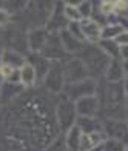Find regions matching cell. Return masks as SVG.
<instances>
[{"instance_id": "cell-36", "label": "cell", "mask_w": 128, "mask_h": 151, "mask_svg": "<svg viewBox=\"0 0 128 151\" xmlns=\"http://www.w3.org/2000/svg\"><path fill=\"white\" fill-rule=\"evenodd\" d=\"M0 32H2V31H0Z\"/></svg>"}, {"instance_id": "cell-18", "label": "cell", "mask_w": 128, "mask_h": 151, "mask_svg": "<svg viewBox=\"0 0 128 151\" xmlns=\"http://www.w3.org/2000/svg\"><path fill=\"white\" fill-rule=\"evenodd\" d=\"M76 125L82 129V133H100L104 131V120L102 117H79Z\"/></svg>"}, {"instance_id": "cell-20", "label": "cell", "mask_w": 128, "mask_h": 151, "mask_svg": "<svg viewBox=\"0 0 128 151\" xmlns=\"http://www.w3.org/2000/svg\"><path fill=\"white\" fill-rule=\"evenodd\" d=\"M96 45L110 57V60H122V52H120L122 48L117 45L116 40H99V43Z\"/></svg>"}, {"instance_id": "cell-28", "label": "cell", "mask_w": 128, "mask_h": 151, "mask_svg": "<svg viewBox=\"0 0 128 151\" xmlns=\"http://www.w3.org/2000/svg\"><path fill=\"white\" fill-rule=\"evenodd\" d=\"M122 66H124V71H125V76H128V59L122 60Z\"/></svg>"}, {"instance_id": "cell-10", "label": "cell", "mask_w": 128, "mask_h": 151, "mask_svg": "<svg viewBox=\"0 0 128 151\" xmlns=\"http://www.w3.org/2000/svg\"><path fill=\"white\" fill-rule=\"evenodd\" d=\"M79 117H100V102L97 96H88L76 102Z\"/></svg>"}, {"instance_id": "cell-26", "label": "cell", "mask_w": 128, "mask_h": 151, "mask_svg": "<svg viewBox=\"0 0 128 151\" xmlns=\"http://www.w3.org/2000/svg\"><path fill=\"white\" fill-rule=\"evenodd\" d=\"M9 22H11V14L5 8H0V28L8 26Z\"/></svg>"}, {"instance_id": "cell-14", "label": "cell", "mask_w": 128, "mask_h": 151, "mask_svg": "<svg viewBox=\"0 0 128 151\" xmlns=\"http://www.w3.org/2000/svg\"><path fill=\"white\" fill-rule=\"evenodd\" d=\"M19 79H20V85H22L25 90H32L39 85V76L36 68L32 66L29 62H25L23 66L19 70Z\"/></svg>"}, {"instance_id": "cell-24", "label": "cell", "mask_w": 128, "mask_h": 151, "mask_svg": "<svg viewBox=\"0 0 128 151\" xmlns=\"http://www.w3.org/2000/svg\"><path fill=\"white\" fill-rule=\"evenodd\" d=\"M79 11H80V16H82V20H85V19H93V14H94V3L90 2V0H82V2H79Z\"/></svg>"}, {"instance_id": "cell-4", "label": "cell", "mask_w": 128, "mask_h": 151, "mask_svg": "<svg viewBox=\"0 0 128 151\" xmlns=\"http://www.w3.org/2000/svg\"><path fill=\"white\" fill-rule=\"evenodd\" d=\"M97 85H99V80L86 77L80 82H76V83H66L62 94L66 99H70L71 102L76 104L77 100L83 99V97L96 96L97 94Z\"/></svg>"}, {"instance_id": "cell-22", "label": "cell", "mask_w": 128, "mask_h": 151, "mask_svg": "<svg viewBox=\"0 0 128 151\" xmlns=\"http://www.w3.org/2000/svg\"><path fill=\"white\" fill-rule=\"evenodd\" d=\"M63 14L70 23L82 22V16L79 11V2H63Z\"/></svg>"}, {"instance_id": "cell-7", "label": "cell", "mask_w": 128, "mask_h": 151, "mask_svg": "<svg viewBox=\"0 0 128 151\" xmlns=\"http://www.w3.org/2000/svg\"><path fill=\"white\" fill-rule=\"evenodd\" d=\"M106 139H116L128 147V123L124 119H102Z\"/></svg>"}, {"instance_id": "cell-8", "label": "cell", "mask_w": 128, "mask_h": 151, "mask_svg": "<svg viewBox=\"0 0 128 151\" xmlns=\"http://www.w3.org/2000/svg\"><path fill=\"white\" fill-rule=\"evenodd\" d=\"M68 25H70V22L66 20V17L63 14V2L54 3V8H52V12L48 19V22H46L45 28L48 29V32L60 34L62 31L68 28Z\"/></svg>"}, {"instance_id": "cell-19", "label": "cell", "mask_w": 128, "mask_h": 151, "mask_svg": "<svg viewBox=\"0 0 128 151\" xmlns=\"http://www.w3.org/2000/svg\"><path fill=\"white\" fill-rule=\"evenodd\" d=\"M65 145L68 148V151H80V140H82V129L77 125L73 127L63 134Z\"/></svg>"}, {"instance_id": "cell-13", "label": "cell", "mask_w": 128, "mask_h": 151, "mask_svg": "<svg viewBox=\"0 0 128 151\" xmlns=\"http://www.w3.org/2000/svg\"><path fill=\"white\" fill-rule=\"evenodd\" d=\"M60 40H62V45L65 48V51L68 52V56H71V57L80 56V52L83 51V48L86 45V42H83V40H80L77 37H74L68 29L60 32Z\"/></svg>"}, {"instance_id": "cell-11", "label": "cell", "mask_w": 128, "mask_h": 151, "mask_svg": "<svg viewBox=\"0 0 128 151\" xmlns=\"http://www.w3.org/2000/svg\"><path fill=\"white\" fill-rule=\"evenodd\" d=\"M23 93H25V88L20 83H16V82H2L0 83V104L8 106L12 102H16Z\"/></svg>"}, {"instance_id": "cell-29", "label": "cell", "mask_w": 128, "mask_h": 151, "mask_svg": "<svg viewBox=\"0 0 128 151\" xmlns=\"http://www.w3.org/2000/svg\"><path fill=\"white\" fill-rule=\"evenodd\" d=\"M124 90H125V94H128V76H125L124 79Z\"/></svg>"}, {"instance_id": "cell-1", "label": "cell", "mask_w": 128, "mask_h": 151, "mask_svg": "<svg viewBox=\"0 0 128 151\" xmlns=\"http://www.w3.org/2000/svg\"><path fill=\"white\" fill-rule=\"evenodd\" d=\"M77 57L85 63L91 79L102 80L105 77L106 68L110 65V57L106 56L97 45L86 43L83 51L80 52V56H77Z\"/></svg>"}, {"instance_id": "cell-16", "label": "cell", "mask_w": 128, "mask_h": 151, "mask_svg": "<svg viewBox=\"0 0 128 151\" xmlns=\"http://www.w3.org/2000/svg\"><path fill=\"white\" fill-rule=\"evenodd\" d=\"M106 82L110 83H122L125 79V71L122 66V60H110V65L106 68L105 77Z\"/></svg>"}, {"instance_id": "cell-34", "label": "cell", "mask_w": 128, "mask_h": 151, "mask_svg": "<svg viewBox=\"0 0 128 151\" xmlns=\"http://www.w3.org/2000/svg\"><path fill=\"white\" fill-rule=\"evenodd\" d=\"M127 123H128V119H127Z\"/></svg>"}, {"instance_id": "cell-5", "label": "cell", "mask_w": 128, "mask_h": 151, "mask_svg": "<svg viewBox=\"0 0 128 151\" xmlns=\"http://www.w3.org/2000/svg\"><path fill=\"white\" fill-rule=\"evenodd\" d=\"M63 63V73H65V82L66 83H76L86 77H90L88 70L79 57H68Z\"/></svg>"}, {"instance_id": "cell-33", "label": "cell", "mask_w": 128, "mask_h": 151, "mask_svg": "<svg viewBox=\"0 0 128 151\" xmlns=\"http://www.w3.org/2000/svg\"><path fill=\"white\" fill-rule=\"evenodd\" d=\"M0 114H2V104H0Z\"/></svg>"}, {"instance_id": "cell-12", "label": "cell", "mask_w": 128, "mask_h": 151, "mask_svg": "<svg viewBox=\"0 0 128 151\" xmlns=\"http://www.w3.org/2000/svg\"><path fill=\"white\" fill-rule=\"evenodd\" d=\"M80 28H82V34L86 43H99L100 34H102V25L99 22H96L94 19H85L80 22Z\"/></svg>"}, {"instance_id": "cell-32", "label": "cell", "mask_w": 128, "mask_h": 151, "mask_svg": "<svg viewBox=\"0 0 128 151\" xmlns=\"http://www.w3.org/2000/svg\"><path fill=\"white\" fill-rule=\"evenodd\" d=\"M90 151H102V147H99V148H94V150H90Z\"/></svg>"}, {"instance_id": "cell-35", "label": "cell", "mask_w": 128, "mask_h": 151, "mask_svg": "<svg viewBox=\"0 0 128 151\" xmlns=\"http://www.w3.org/2000/svg\"><path fill=\"white\" fill-rule=\"evenodd\" d=\"M127 151H128V148H127Z\"/></svg>"}, {"instance_id": "cell-23", "label": "cell", "mask_w": 128, "mask_h": 151, "mask_svg": "<svg viewBox=\"0 0 128 151\" xmlns=\"http://www.w3.org/2000/svg\"><path fill=\"white\" fill-rule=\"evenodd\" d=\"M127 145L116 139H105L102 143V151H127Z\"/></svg>"}, {"instance_id": "cell-21", "label": "cell", "mask_w": 128, "mask_h": 151, "mask_svg": "<svg viewBox=\"0 0 128 151\" xmlns=\"http://www.w3.org/2000/svg\"><path fill=\"white\" fill-rule=\"evenodd\" d=\"M122 31H125L122 28V25H119L117 22H108L106 25L102 26V34H100V40H116Z\"/></svg>"}, {"instance_id": "cell-27", "label": "cell", "mask_w": 128, "mask_h": 151, "mask_svg": "<svg viewBox=\"0 0 128 151\" xmlns=\"http://www.w3.org/2000/svg\"><path fill=\"white\" fill-rule=\"evenodd\" d=\"M116 42L120 48H124V46H128V29L122 31V34L116 39Z\"/></svg>"}, {"instance_id": "cell-17", "label": "cell", "mask_w": 128, "mask_h": 151, "mask_svg": "<svg viewBox=\"0 0 128 151\" xmlns=\"http://www.w3.org/2000/svg\"><path fill=\"white\" fill-rule=\"evenodd\" d=\"M105 139H106V136H105L104 131H100V133H90V134L82 133L80 151H90V150L102 147V143L105 142Z\"/></svg>"}, {"instance_id": "cell-6", "label": "cell", "mask_w": 128, "mask_h": 151, "mask_svg": "<svg viewBox=\"0 0 128 151\" xmlns=\"http://www.w3.org/2000/svg\"><path fill=\"white\" fill-rule=\"evenodd\" d=\"M40 54H43L51 62H63L68 57H71V56H68V52L65 51V48L62 45L60 34H56V32H50L48 40H46V43Z\"/></svg>"}, {"instance_id": "cell-15", "label": "cell", "mask_w": 128, "mask_h": 151, "mask_svg": "<svg viewBox=\"0 0 128 151\" xmlns=\"http://www.w3.org/2000/svg\"><path fill=\"white\" fill-rule=\"evenodd\" d=\"M26 62H29V63L36 68L39 80H40V83H42V80L45 79L46 73L50 71L51 60H48L43 54H40V52H29L28 56H26Z\"/></svg>"}, {"instance_id": "cell-25", "label": "cell", "mask_w": 128, "mask_h": 151, "mask_svg": "<svg viewBox=\"0 0 128 151\" xmlns=\"http://www.w3.org/2000/svg\"><path fill=\"white\" fill-rule=\"evenodd\" d=\"M43 151H68V148H66V145H65L63 134H62V136H59L54 142H51Z\"/></svg>"}, {"instance_id": "cell-2", "label": "cell", "mask_w": 128, "mask_h": 151, "mask_svg": "<svg viewBox=\"0 0 128 151\" xmlns=\"http://www.w3.org/2000/svg\"><path fill=\"white\" fill-rule=\"evenodd\" d=\"M54 116H56V122L57 127L60 129V133L65 134L68 129L73 127H76L79 114L76 109V104L71 102L70 99H66L63 94H60L57 100H56V109H54Z\"/></svg>"}, {"instance_id": "cell-30", "label": "cell", "mask_w": 128, "mask_h": 151, "mask_svg": "<svg viewBox=\"0 0 128 151\" xmlns=\"http://www.w3.org/2000/svg\"><path fill=\"white\" fill-rule=\"evenodd\" d=\"M125 117L128 119V94L125 96Z\"/></svg>"}, {"instance_id": "cell-9", "label": "cell", "mask_w": 128, "mask_h": 151, "mask_svg": "<svg viewBox=\"0 0 128 151\" xmlns=\"http://www.w3.org/2000/svg\"><path fill=\"white\" fill-rule=\"evenodd\" d=\"M48 36L50 32L43 26L31 28L26 34V46H28L29 52H42L46 40H48Z\"/></svg>"}, {"instance_id": "cell-3", "label": "cell", "mask_w": 128, "mask_h": 151, "mask_svg": "<svg viewBox=\"0 0 128 151\" xmlns=\"http://www.w3.org/2000/svg\"><path fill=\"white\" fill-rule=\"evenodd\" d=\"M65 73H63V63L62 62H51L50 71L46 73L45 79L42 80V88L52 96H59L65 90Z\"/></svg>"}, {"instance_id": "cell-31", "label": "cell", "mask_w": 128, "mask_h": 151, "mask_svg": "<svg viewBox=\"0 0 128 151\" xmlns=\"http://www.w3.org/2000/svg\"><path fill=\"white\" fill-rule=\"evenodd\" d=\"M2 54H3V48L0 46V65H2Z\"/></svg>"}]
</instances>
